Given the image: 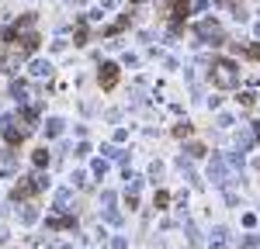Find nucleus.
Listing matches in <instances>:
<instances>
[{
    "label": "nucleus",
    "instance_id": "1",
    "mask_svg": "<svg viewBox=\"0 0 260 249\" xmlns=\"http://www.w3.org/2000/svg\"><path fill=\"white\" fill-rule=\"evenodd\" d=\"M97 80H101V87H104V90H115V83H118V66H115V62H108L104 73H101Z\"/></svg>",
    "mask_w": 260,
    "mask_h": 249
},
{
    "label": "nucleus",
    "instance_id": "2",
    "mask_svg": "<svg viewBox=\"0 0 260 249\" xmlns=\"http://www.w3.org/2000/svg\"><path fill=\"white\" fill-rule=\"evenodd\" d=\"M170 18H173V21L188 18V0H170Z\"/></svg>",
    "mask_w": 260,
    "mask_h": 249
}]
</instances>
